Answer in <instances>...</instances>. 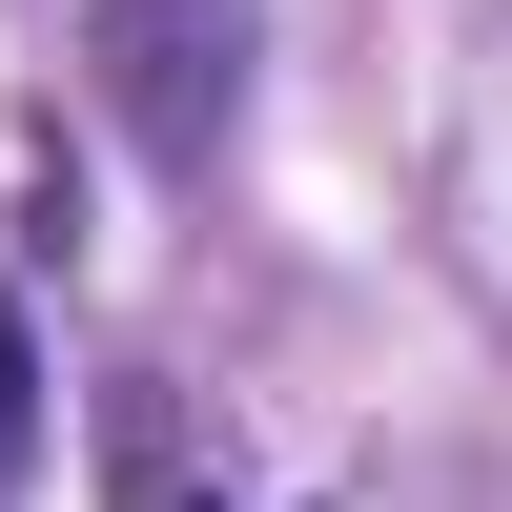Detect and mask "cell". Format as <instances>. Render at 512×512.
Instances as JSON below:
<instances>
[{
    "label": "cell",
    "mask_w": 512,
    "mask_h": 512,
    "mask_svg": "<svg viewBox=\"0 0 512 512\" xmlns=\"http://www.w3.org/2000/svg\"><path fill=\"white\" fill-rule=\"evenodd\" d=\"M82 82L164 185H205L246 123V0H82Z\"/></svg>",
    "instance_id": "1"
},
{
    "label": "cell",
    "mask_w": 512,
    "mask_h": 512,
    "mask_svg": "<svg viewBox=\"0 0 512 512\" xmlns=\"http://www.w3.org/2000/svg\"><path fill=\"white\" fill-rule=\"evenodd\" d=\"M164 512H308V492H164Z\"/></svg>",
    "instance_id": "3"
},
{
    "label": "cell",
    "mask_w": 512,
    "mask_h": 512,
    "mask_svg": "<svg viewBox=\"0 0 512 512\" xmlns=\"http://www.w3.org/2000/svg\"><path fill=\"white\" fill-rule=\"evenodd\" d=\"M41 492V328H21V287H0V512Z\"/></svg>",
    "instance_id": "2"
}]
</instances>
